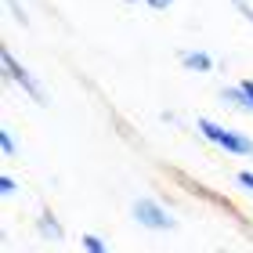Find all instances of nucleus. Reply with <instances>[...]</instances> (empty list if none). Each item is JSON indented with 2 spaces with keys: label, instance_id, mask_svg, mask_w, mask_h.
Returning a JSON list of instances; mask_svg holds the SVG:
<instances>
[{
  "label": "nucleus",
  "instance_id": "obj_1",
  "mask_svg": "<svg viewBox=\"0 0 253 253\" xmlns=\"http://www.w3.org/2000/svg\"><path fill=\"white\" fill-rule=\"evenodd\" d=\"M199 126V134L206 137L210 145H217V148H224L228 156H253V141L243 134V130H232V126H221V123H213V120H199L195 123Z\"/></svg>",
  "mask_w": 253,
  "mask_h": 253
},
{
  "label": "nucleus",
  "instance_id": "obj_2",
  "mask_svg": "<svg viewBox=\"0 0 253 253\" xmlns=\"http://www.w3.org/2000/svg\"><path fill=\"white\" fill-rule=\"evenodd\" d=\"M130 213H134V221L141 224V228H148V232H174V228H177L174 213H170L163 203H156L152 195L134 199V203H130Z\"/></svg>",
  "mask_w": 253,
  "mask_h": 253
},
{
  "label": "nucleus",
  "instance_id": "obj_3",
  "mask_svg": "<svg viewBox=\"0 0 253 253\" xmlns=\"http://www.w3.org/2000/svg\"><path fill=\"white\" fill-rule=\"evenodd\" d=\"M0 62H4V73H7L11 84H18V87L26 90V94H29L33 101H37V105H47V90H43V87L37 84V76H33L26 65H18V58H15V54H11L7 47L0 51Z\"/></svg>",
  "mask_w": 253,
  "mask_h": 253
},
{
  "label": "nucleus",
  "instance_id": "obj_4",
  "mask_svg": "<svg viewBox=\"0 0 253 253\" xmlns=\"http://www.w3.org/2000/svg\"><path fill=\"white\" fill-rule=\"evenodd\" d=\"M37 228H40V235L47 239V243H62V239H65V232H62V224H58V217H54L51 210H43V213H40V221H37Z\"/></svg>",
  "mask_w": 253,
  "mask_h": 253
},
{
  "label": "nucleus",
  "instance_id": "obj_5",
  "mask_svg": "<svg viewBox=\"0 0 253 253\" xmlns=\"http://www.w3.org/2000/svg\"><path fill=\"white\" fill-rule=\"evenodd\" d=\"M181 65L192 69V73H210L213 69V58L206 51H181Z\"/></svg>",
  "mask_w": 253,
  "mask_h": 253
},
{
  "label": "nucleus",
  "instance_id": "obj_6",
  "mask_svg": "<svg viewBox=\"0 0 253 253\" xmlns=\"http://www.w3.org/2000/svg\"><path fill=\"white\" fill-rule=\"evenodd\" d=\"M221 101H224V105H232V109H239V112H253L246 90L239 87V84H235V87H221Z\"/></svg>",
  "mask_w": 253,
  "mask_h": 253
},
{
  "label": "nucleus",
  "instance_id": "obj_7",
  "mask_svg": "<svg viewBox=\"0 0 253 253\" xmlns=\"http://www.w3.org/2000/svg\"><path fill=\"white\" fill-rule=\"evenodd\" d=\"M84 253H109V246L101 235H84Z\"/></svg>",
  "mask_w": 253,
  "mask_h": 253
},
{
  "label": "nucleus",
  "instance_id": "obj_8",
  "mask_svg": "<svg viewBox=\"0 0 253 253\" xmlns=\"http://www.w3.org/2000/svg\"><path fill=\"white\" fill-rule=\"evenodd\" d=\"M0 152L15 156V137H11V130H0Z\"/></svg>",
  "mask_w": 253,
  "mask_h": 253
},
{
  "label": "nucleus",
  "instance_id": "obj_9",
  "mask_svg": "<svg viewBox=\"0 0 253 253\" xmlns=\"http://www.w3.org/2000/svg\"><path fill=\"white\" fill-rule=\"evenodd\" d=\"M0 195H15V177L0 174Z\"/></svg>",
  "mask_w": 253,
  "mask_h": 253
},
{
  "label": "nucleus",
  "instance_id": "obj_10",
  "mask_svg": "<svg viewBox=\"0 0 253 253\" xmlns=\"http://www.w3.org/2000/svg\"><path fill=\"white\" fill-rule=\"evenodd\" d=\"M232 4H235L239 11H243V15H246V22H250V26H253V7L246 4V0H232Z\"/></svg>",
  "mask_w": 253,
  "mask_h": 253
},
{
  "label": "nucleus",
  "instance_id": "obj_11",
  "mask_svg": "<svg viewBox=\"0 0 253 253\" xmlns=\"http://www.w3.org/2000/svg\"><path fill=\"white\" fill-rule=\"evenodd\" d=\"M239 185L253 192V170H243V174H239Z\"/></svg>",
  "mask_w": 253,
  "mask_h": 253
},
{
  "label": "nucleus",
  "instance_id": "obj_12",
  "mask_svg": "<svg viewBox=\"0 0 253 253\" xmlns=\"http://www.w3.org/2000/svg\"><path fill=\"white\" fill-rule=\"evenodd\" d=\"M145 4H148V7H156V11H163V7L174 4V0H145Z\"/></svg>",
  "mask_w": 253,
  "mask_h": 253
},
{
  "label": "nucleus",
  "instance_id": "obj_13",
  "mask_svg": "<svg viewBox=\"0 0 253 253\" xmlns=\"http://www.w3.org/2000/svg\"><path fill=\"white\" fill-rule=\"evenodd\" d=\"M239 87L246 90V98H250V109H253V80H243V84H239Z\"/></svg>",
  "mask_w": 253,
  "mask_h": 253
}]
</instances>
